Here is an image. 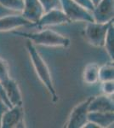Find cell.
Here are the masks:
<instances>
[{"instance_id": "obj_2", "label": "cell", "mask_w": 114, "mask_h": 128, "mask_svg": "<svg viewBox=\"0 0 114 128\" xmlns=\"http://www.w3.org/2000/svg\"><path fill=\"white\" fill-rule=\"evenodd\" d=\"M14 34L26 38L31 42L37 44L51 47H63L67 48L70 45V40L63 35L54 32L52 30H43L38 32H24L20 31H14Z\"/></svg>"}, {"instance_id": "obj_8", "label": "cell", "mask_w": 114, "mask_h": 128, "mask_svg": "<svg viewBox=\"0 0 114 128\" xmlns=\"http://www.w3.org/2000/svg\"><path fill=\"white\" fill-rule=\"evenodd\" d=\"M94 22L99 23L111 22L114 16V0H101L92 11Z\"/></svg>"}, {"instance_id": "obj_12", "label": "cell", "mask_w": 114, "mask_h": 128, "mask_svg": "<svg viewBox=\"0 0 114 128\" xmlns=\"http://www.w3.org/2000/svg\"><path fill=\"white\" fill-rule=\"evenodd\" d=\"M113 112L114 111L113 99L111 96L101 95L93 96L89 104V112Z\"/></svg>"}, {"instance_id": "obj_5", "label": "cell", "mask_w": 114, "mask_h": 128, "mask_svg": "<svg viewBox=\"0 0 114 128\" xmlns=\"http://www.w3.org/2000/svg\"><path fill=\"white\" fill-rule=\"evenodd\" d=\"M93 96H90L73 108L65 126L67 128H83L88 122L89 104Z\"/></svg>"}, {"instance_id": "obj_4", "label": "cell", "mask_w": 114, "mask_h": 128, "mask_svg": "<svg viewBox=\"0 0 114 128\" xmlns=\"http://www.w3.org/2000/svg\"><path fill=\"white\" fill-rule=\"evenodd\" d=\"M112 22H113V20L105 23L95 22H88L84 29V36L87 41L95 47L104 46L107 30Z\"/></svg>"}, {"instance_id": "obj_11", "label": "cell", "mask_w": 114, "mask_h": 128, "mask_svg": "<svg viewBox=\"0 0 114 128\" xmlns=\"http://www.w3.org/2000/svg\"><path fill=\"white\" fill-rule=\"evenodd\" d=\"M3 88L5 90V93L9 99L10 104L13 106H22V96L17 82L11 78H9L5 81L2 82Z\"/></svg>"}, {"instance_id": "obj_10", "label": "cell", "mask_w": 114, "mask_h": 128, "mask_svg": "<svg viewBox=\"0 0 114 128\" xmlns=\"http://www.w3.org/2000/svg\"><path fill=\"white\" fill-rule=\"evenodd\" d=\"M32 25V22L25 19L21 15H17L16 13L0 17V31H9L20 26Z\"/></svg>"}, {"instance_id": "obj_18", "label": "cell", "mask_w": 114, "mask_h": 128, "mask_svg": "<svg viewBox=\"0 0 114 128\" xmlns=\"http://www.w3.org/2000/svg\"><path fill=\"white\" fill-rule=\"evenodd\" d=\"M9 78V65L5 60L0 57V82L5 81L7 79Z\"/></svg>"}, {"instance_id": "obj_3", "label": "cell", "mask_w": 114, "mask_h": 128, "mask_svg": "<svg viewBox=\"0 0 114 128\" xmlns=\"http://www.w3.org/2000/svg\"><path fill=\"white\" fill-rule=\"evenodd\" d=\"M61 10L71 22H94L92 12L77 4L73 0H60Z\"/></svg>"}, {"instance_id": "obj_23", "label": "cell", "mask_w": 114, "mask_h": 128, "mask_svg": "<svg viewBox=\"0 0 114 128\" xmlns=\"http://www.w3.org/2000/svg\"><path fill=\"white\" fill-rule=\"evenodd\" d=\"M8 108H9L4 104V102H3V101L0 98V118H1V116L3 114V112H5Z\"/></svg>"}, {"instance_id": "obj_16", "label": "cell", "mask_w": 114, "mask_h": 128, "mask_svg": "<svg viewBox=\"0 0 114 128\" xmlns=\"http://www.w3.org/2000/svg\"><path fill=\"white\" fill-rule=\"evenodd\" d=\"M114 79L113 62L106 63L99 68V81H110Z\"/></svg>"}, {"instance_id": "obj_20", "label": "cell", "mask_w": 114, "mask_h": 128, "mask_svg": "<svg viewBox=\"0 0 114 128\" xmlns=\"http://www.w3.org/2000/svg\"><path fill=\"white\" fill-rule=\"evenodd\" d=\"M101 90H102L104 95H107V96H112V95H113V92H114L113 80L101 82Z\"/></svg>"}, {"instance_id": "obj_22", "label": "cell", "mask_w": 114, "mask_h": 128, "mask_svg": "<svg viewBox=\"0 0 114 128\" xmlns=\"http://www.w3.org/2000/svg\"><path fill=\"white\" fill-rule=\"evenodd\" d=\"M0 98L3 101V102H4V104L7 105L9 108H12V105L10 104L9 99H8L7 96H6L5 90H4V88H3V86L1 82H0Z\"/></svg>"}, {"instance_id": "obj_7", "label": "cell", "mask_w": 114, "mask_h": 128, "mask_svg": "<svg viewBox=\"0 0 114 128\" xmlns=\"http://www.w3.org/2000/svg\"><path fill=\"white\" fill-rule=\"evenodd\" d=\"M70 20L64 14L61 9H54L48 12H44L41 18L35 23L33 26L38 28H43L50 26L69 23Z\"/></svg>"}, {"instance_id": "obj_6", "label": "cell", "mask_w": 114, "mask_h": 128, "mask_svg": "<svg viewBox=\"0 0 114 128\" xmlns=\"http://www.w3.org/2000/svg\"><path fill=\"white\" fill-rule=\"evenodd\" d=\"M24 113L22 106H13L8 108L0 118V127H25Z\"/></svg>"}, {"instance_id": "obj_1", "label": "cell", "mask_w": 114, "mask_h": 128, "mask_svg": "<svg viewBox=\"0 0 114 128\" xmlns=\"http://www.w3.org/2000/svg\"><path fill=\"white\" fill-rule=\"evenodd\" d=\"M26 50L28 51V54L31 57V60L32 62V65H33L34 69L36 71L37 74H38L39 80L46 86V88L50 93L51 96H52L54 102H56L58 100V95L55 87H54L50 72H49V69L48 68L46 62L43 61L42 56L38 53V51L37 50L36 47L34 46V44L30 40H28L26 42Z\"/></svg>"}, {"instance_id": "obj_14", "label": "cell", "mask_w": 114, "mask_h": 128, "mask_svg": "<svg viewBox=\"0 0 114 128\" xmlns=\"http://www.w3.org/2000/svg\"><path fill=\"white\" fill-rule=\"evenodd\" d=\"M99 68L95 62L87 64L83 72V80L84 83L93 84L99 81Z\"/></svg>"}, {"instance_id": "obj_9", "label": "cell", "mask_w": 114, "mask_h": 128, "mask_svg": "<svg viewBox=\"0 0 114 128\" xmlns=\"http://www.w3.org/2000/svg\"><path fill=\"white\" fill-rule=\"evenodd\" d=\"M43 13V8L39 0H24V8L21 11V16L25 19L34 25Z\"/></svg>"}, {"instance_id": "obj_19", "label": "cell", "mask_w": 114, "mask_h": 128, "mask_svg": "<svg viewBox=\"0 0 114 128\" xmlns=\"http://www.w3.org/2000/svg\"><path fill=\"white\" fill-rule=\"evenodd\" d=\"M39 2L42 4L44 12H48L54 9H58L61 6L60 0H39Z\"/></svg>"}, {"instance_id": "obj_13", "label": "cell", "mask_w": 114, "mask_h": 128, "mask_svg": "<svg viewBox=\"0 0 114 128\" xmlns=\"http://www.w3.org/2000/svg\"><path fill=\"white\" fill-rule=\"evenodd\" d=\"M88 120L96 124L99 127L106 128L113 125L114 113L113 112H89Z\"/></svg>"}, {"instance_id": "obj_15", "label": "cell", "mask_w": 114, "mask_h": 128, "mask_svg": "<svg viewBox=\"0 0 114 128\" xmlns=\"http://www.w3.org/2000/svg\"><path fill=\"white\" fill-rule=\"evenodd\" d=\"M104 46L106 48L107 54L109 57L113 60L114 59V26H113V22H111L108 30L107 32L106 40L104 43Z\"/></svg>"}, {"instance_id": "obj_24", "label": "cell", "mask_w": 114, "mask_h": 128, "mask_svg": "<svg viewBox=\"0 0 114 128\" xmlns=\"http://www.w3.org/2000/svg\"><path fill=\"white\" fill-rule=\"evenodd\" d=\"M100 1H101V0H91V2L93 3V4H94V6L98 4V3H99Z\"/></svg>"}, {"instance_id": "obj_17", "label": "cell", "mask_w": 114, "mask_h": 128, "mask_svg": "<svg viewBox=\"0 0 114 128\" xmlns=\"http://www.w3.org/2000/svg\"><path fill=\"white\" fill-rule=\"evenodd\" d=\"M0 4L14 12H21L24 8V0H0Z\"/></svg>"}, {"instance_id": "obj_21", "label": "cell", "mask_w": 114, "mask_h": 128, "mask_svg": "<svg viewBox=\"0 0 114 128\" xmlns=\"http://www.w3.org/2000/svg\"><path fill=\"white\" fill-rule=\"evenodd\" d=\"M73 1L76 2L78 4H80L81 6H83L84 8H85L86 10H88L90 12H92L95 8L93 3L91 2V0H73Z\"/></svg>"}]
</instances>
